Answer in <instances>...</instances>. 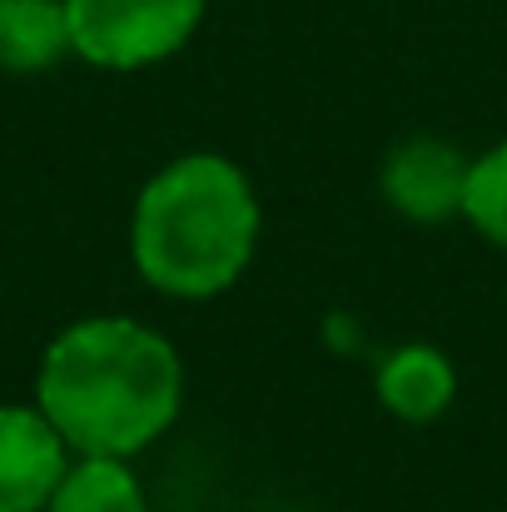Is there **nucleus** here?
I'll list each match as a JSON object with an SVG mask.
<instances>
[{
    "label": "nucleus",
    "mask_w": 507,
    "mask_h": 512,
    "mask_svg": "<svg viewBox=\"0 0 507 512\" xmlns=\"http://www.w3.org/2000/svg\"><path fill=\"white\" fill-rule=\"evenodd\" d=\"M468 150L448 135H408L378 165V194L408 224H453L463 219L468 189Z\"/></svg>",
    "instance_id": "4"
},
{
    "label": "nucleus",
    "mask_w": 507,
    "mask_h": 512,
    "mask_svg": "<svg viewBox=\"0 0 507 512\" xmlns=\"http://www.w3.org/2000/svg\"><path fill=\"white\" fill-rule=\"evenodd\" d=\"M70 60L65 0H0V75H50Z\"/></svg>",
    "instance_id": "7"
},
{
    "label": "nucleus",
    "mask_w": 507,
    "mask_h": 512,
    "mask_svg": "<svg viewBox=\"0 0 507 512\" xmlns=\"http://www.w3.org/2000/svg\"><path fill=\"white\" fill-rule=\"evenodd\" d=\"M70 458L35 403H0V512H45Z\"/></svg>",
    "instance_id": "5"
},
{
    "label": "nucleus",
    "mask_w": 507,
    "mask_h": 512,
    "mask_svg": "<svg viewBox=\"0 0 507 512\" xmlns=\"http://www.w3.org/2000/svg\"><path fill=\"white\" fill-rule=\"evenodd\" d=\"M264 239V199L249 170L219 150H184L130 204V264L145 289L204 304L229 294Z\"/></svg>",
    "instance_id": "2"
},
{
    "label": "nucleus",
    "mask_w": 507,
    "mask_h": 512,
    "mask_svg": "<svg viewBox=\"0 0 507 512\" xmlns=\"http://www.w3.org/2000/svg\"><path fill=\"white\" fill-rule=\"evenodd\" d=\"M45 512H150V493L130 458H70Z\"/></svg>",
    "instance_id": "8"
},
{
    "label": "nucleus",
    "mask_w": 507,
    "mask_h": 512,
    "mask_svg": "<svg viewBox=\"0 0 507 512\" xmlns=\"http://www.w3.org/2000/svg\"><path fill=\"white\" fill-rule=\"evenodd\" d=\"M30 403L75 458H140L184 413V358L165 329L85 314L45 343Z\"/></svg>",
    "instance_id": "1"
},
{
    "label": "nucleus",
    "mask_w": 507,
    "mask_h": 512,
    "mask_svg": "<svg viewBox=\"0 0 507 512\" xmlns=\"http://www.w3.org/2000/svg\"><path fill=\"white\" fill-rule=\"evenodd\" d=\"M463 224L507 254V135L493 140L468 160V189H463Z\"/></svg>",
    "instance_id": "9"
},
{
    "label": "nucleus",
    "mask_w": 507,
    "mask_h": 512,
    "mask_svg": "<svg viewBox=\"0 0 507 512\" xmlns=\"http://www.w3.org/2000/svg\"><path fill=\"white\" fill-rule=\"evenodd\" d=\"M373 398H378V408L388 418H398L408 428H428L458 398V363L438 343L423 339L398 343L373 368Z\"/></svg>",
    "instance_id": "6"
},
{
    "label": "nucleus",
    "mask_w": 507,
    "mask_h": 512,
    "mask_svg": "<svg viewBox=\"0 0 507 512\" xmlns=\"http://www.w3.org/2000/svg\"><path fill=\"white\" fill-rule=\"evenodd\" d=\"M204 10L209 0H65L70 55L110 75L165 65L199 35Z\"/></svg>",
    "instance_id": "3"
}]
</instances>
